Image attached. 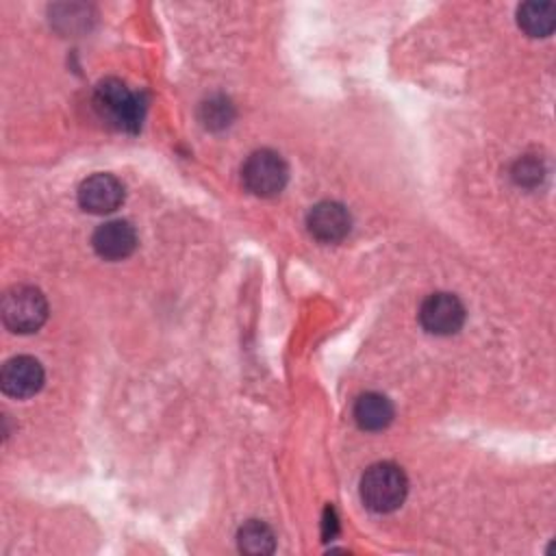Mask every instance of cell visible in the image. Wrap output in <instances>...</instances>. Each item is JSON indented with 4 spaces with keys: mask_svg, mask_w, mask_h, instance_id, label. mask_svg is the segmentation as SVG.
Segmentation results:
<instances>
[{
    "mask_svg": "<svg viewBox=\"0 0 556 556\" xmlns=\"http://www.w3.org/2000/svg\"><path fill=\"white\" fill-rule=\"evenodd\" d=\"M339 532V519H337V513L332 506H326L324 508V521H321V534H324V541H332Z\"/></svg>",
    "mask_w": 556,
    "mask_h": 556,
    "instance_id": "obj_15",
    "label": "cell"
},
{
    "mask_svg": "<svg viewBox=\"0 0 556 556\" xmlns=\"http://www.w3.org/2000/svg\"><path fill=\"white\" fill-rule=\"evenodd\" d=\"M515 178L521 185H532L541 178V165L536 161H519V165L515 169Z\"/></svg>",
    "mask_w": 556,
    "mask_h": 556,
    "instance_id": "obj_14",
    "label": "cell"
},
{
    "mask_svg": "<svg viewBox=\"0 0 556 556\" xmlns=\"http://www.w3.org/2000/svg\"><path fill=\"white\" fill-rule=\"evenodd\" d=\"M2 321L11 332L28 334L43 326L48 317L46 295L30 285H15L2 295Z\"/></svg>",
    "mask_w": 556,
    "mask_h": 556,
    "instance_id": "obj_2",
    "label": "cell"
},
{
    "mask_svg": "<svg viewBox=\"0 0 556 556\" xmlns=\"http://www.w3.org/2000/svg\"><path fill=\"white\" fill-rule=\"evenodd\" d=\"M124 202V185L113 174H93L78 187V204L93 215L113 213Z\"/></svg>",
    "mask_w": 556,
    "mask_h": 556,
    "instance_id": "obj_7",
    "label": "cell"
},
{
    "mask_svg": "<svg viewBox=\"0 0 556 556\" xmlns=\"http://www.w3.org/2000/svg\"><path fill=\"white\" fill-rule=\"evenodd\" d=\"M0 387L7 395L24 400L43 387V367L33 356H13L2 365Z\"/></svg>",
    "mask_w": 556,
    "mask_h": 556,
    "instance_id": "obj_6",
    "label": "cell"
},
{
    "mask_svg": "<svg viewBox=\"0 0 556 556\" xmlns=\"http://www.w3.org/2000/svg\"><path fill=\"white\" fill-rule=\"evenodd\" d=\"M237 543L243 554H252V556L271 554L276 549V536H274L271 528L256 519H252L239 528Z\"/></svg>",
    "mask_w": 556,
    "mask_h": 556,
    "instance_id": "obj_12",
    "label": "cell"
},
{
    "mask_svg": "<svg viewBox=\"0 0 556 556\" xmlns=\"http://www.w3.org/2000/svg\"><path fill=\"white\" fill-rule=\"evenodd\" d=\"M91 245L106 261H122L137 248V232L126 219H111L93 230Z\"/></svg>",
    "mask_w": 556,
    "mask_h": 556,
    "instance_id": "obj_9",
    "label": "cell"
},
{
    "mask_svg": "<svg viewBox=\"0 0 556 556\" xmlns=\"http://www.w3.org/2000/svg\"><path fill=\"white\" fill-rule=\"evenodd\" d=\"M232 117V106L228 104V100H208L204 104V124L215 128V126H226Z\"/></svg>",
    "mask_w": 556,
    "mask_h": 556,
    "instance_id": "obj_13",
    "label": "cell"
},
{
    "mask_svg": "<svg viewBox=\"0 0 556 556\" xmlns=\"http://www.w3.org/2000/svg\"><path fill=\"white\" fill-rule=\"evenodd\" d=\"M517 24L530 37H547L556 24V9L552 2H523L517 9Z\"/></svg>",
    "mask_w": 556,
    "mask_h": 556,
    "instance_id": "obj_11",
    "label": "cell"
},
{
    "mask_svg": "<svg viewBox=\"0 0 556 556\" xmlns=\"http://www.w3.org/2000/svg\"><path fill=\"white\" fill-rule=\"evenodd\" d=\"M465 306L454 293H430L419 306V321L426 332L437 337L456 334L465 324Z\"/></svg>",
    "mask_w": 556,
    "mask_h": 556,
    "instance_id": "obj_5",
    "label": "cell"
},
{
    "mask_svg": "<svg viewBox=\"0 0 556 556\" xmlns=\"http://www.w3.org/2000/svg\"><path fill=\"white\" fill-rule=\"evenodd\" d=\"M241 180L250 193L258 198H271L285 189L289 180V167L278 152L263 148L245 159L241 167Z\"/></svg>",
    "mask_w": 556,
    "mask_h": 556,
    "instance_id": "obj_4",
    "label": "cell"
},
{
    "mask_svg": "<svg viewBox=\"0 0 556 556\" xmlns=\"http://www.w3.org/2000/svg\"><path fill=\"white\" fill-rule=\"evenodd\" d=\"M352 415L361 430L378 432V430H384L393 421V404L387 395L367 391L356 397Z\"/></svg>",
    "mask_w": 556,
    "mask_h": 556,
    "instance_id": "obj_10",
    "label": "cell"
},
{
    "mask_svg": "<svg viewBox=\"0 0 556 556\" xmlns=\"http://www.w3.org/2000/svg\"><path fill=\"white\" fill-rule=\"evenodd\" d=\"M306 228H308V232L317 241H321V243H337V241H341L350 232L352 217H350L348 208L341 202L324 200V202H317L308 211Z\"/></svg>",
    "mask_w": 556,
    "mask_h": 556,
    "instance_id": "obj_8",
    "label": "cell"
},
{
    "mask_svg": "<svg viewBox=\"0 0 556 556\" xmlns=\"http://www.w3.org/2000/svg\"><path fill=\"white\" fill-rule=\"evenodd\" d=\"M408 493V480L395 463H376L361 478V500L374 513H393Z\"/></svg>",
    "mask_w": 556,
    "mask_h": 556,
    "instance_id": "obj_1",
    "label": "cell"
},
{
    "mask_svg": "<svg viewBox=\"0 0 556 556\" xmlns=\"http://www.w3.org/2000/svg\"><path fill=\"white\" fill-rule=\"evenodd\" d=\"M96 109L100 111L102 117H106L111 124L117 128L135 132L141 124L146 104L143 98L132 93L122 80L117 78H106L96 87L93 96Z\"/></svg>",
    "mask_w": 556,
    "mask_h": 556,
    "instance_id": "obj_3",
    "label": "cell"
}]
</instances>
